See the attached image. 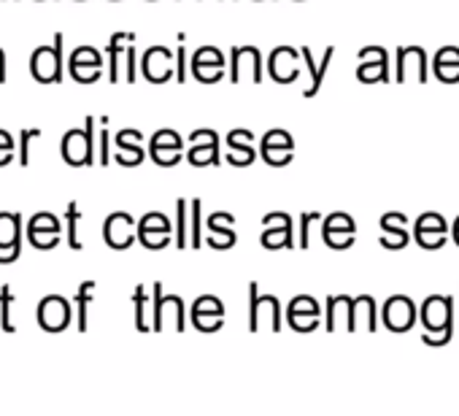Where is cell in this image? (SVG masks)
<instances>
[{"label":"cell","mask_w":459,"mask_h":416,"mask_svg":"<svg viewBox=\"0 0 459 416\" xmlns=\"http://www.w3.org/2000/svg\"><path fill=\"white\" fill-rule=\"evenodd\" d=\"M30 70L41 84L63 82V33H54V46H38L33 52Z\"/></svg>","instance_id":"cell-1"},{"label":"cell","mask_w":459,"mask_h":416,"mask_svg":"<svg viewBox=\"0 0 459 416\" xmlns=\"http://www.w3.org/2000/svg\"><path fill=\"white\" fill-rule=\"evenodd\" d=\"M249 292H251L249 295V330L257 332V330H263L267 325L273 332H279L281 330V306H279V300L273 295H260L257 282L249 284Z\"/></svg>","instance_id":"cell-2"},{"label":"cell","mask_w":459,"mask_h":416,"mask_svg":"<svg viewBox=\"0 0 459 416\" xmlns=\"http://www.w3.org/2000/svg\"><path fill=\"white\" fill-rule=\"evenodd\" d=\"M84 130H68L63 135V160L73 168L95 162V119H84Z\"/></svg>","instance_id":"cell-3"},{"label":"cell","mask_w":459,"mask_h":416,"mask_svg":"<svg viewBox=\"0 0 459 416\" xmlns=\"http://www.w3.org/2000/svg\"><path fill=\"white\" fill-rule=\"evenodd\" d=\"M154 322L152 330H165L168 325H173L178 332L187 328L184 322V300L178 295H162V284L154 282Z\"/></svg>","instance_id":"cell-4"},{"label":"cell","mask_w":459,"mask_h":416,"mask_svg":"<svg viewBox=\"0 0 459 416\" xmlns=\"http://www.w3.org/2000/svg\"><path fill=\"white\" fill-rule=\"evenodd\" d=\"M454 300L451 295H430L421 306V322H424V332L435 335L443 330L454 332Z\"/></svg>","instance_id":"cell-5"},{"label":"cell","mask_w":459,"mask_h":416,"mask_svg":"<svg viewBox=\"0 0 459 416\" xmlns=\"http://www.w3.org/2000/svg\"><path fill=\"white\" fill-rule=\"evenodd\" d=\"M70 303L63 295H46L44 300L38 303V325L46 332H60L70 325Z\"/></svg>","instance_id":"cell-6"},{"label":"cell","mask_w":459,"mask_h":416,"mask_svg":"<svg viewBox=\"0 0 459 416\" xmlns=\"http://www.w3.org/2000/svg\"><path fill=\"white\" fill-rule=\"evenodd\" d=\"M384 325L392 332H408L416 325V308L411 303V298L405 295H394L384 303V314H381Z\"/></svg>","instance_id":"cell-7"},{"label":"cell","mask_w":459,"mask_h":416,"mask_svg":"<svg viewBox=\"0 0 459 416\" xmlns=\"http://www.w3.org/2000/svg\"><path fill=\"white\" fill-rule=\"evenodd\" d=\"M286 322L297 330V332H311V330H316L319 322H322V314H319L316 300L308 298V295H297V298L289 303V308H286Z\"/></svg>","instance_id":"cell-8"},{"label":"cell","mask_w":459,"mask_h":416,"mask_svg":"<svg viewBox=\"0 0 459 416\" xmlns=\"http://www.w3.org/2000/svg\"><path fill=\"white\" fill-rule=\"evenodd\" d=\"M103 238L111 249H127L135 241V222L130 214H125V211L111 214L103 224Z\"/></svg>","instance_id":"cell-9"},{"label":"cell","mask_w":459,"mask_h":416,"mask_svg":"<svg viewBox=\"0 0 459 416\" xmlns=\"http://www.w3.org/2000/svg\"><path fill=\"white\" fill-rule=\"evenodd\" d=\"M263 224L267 227L263 233V246L267 249H279V246H286V249H292L295 241H292V219L281 214V211H273V214H267L263 219Z\"/></svg>","instance_id":"cell-10"},{"label":"cell","mask_w":459,"mask_h":416,"mask_svg":"<svg viewBox=\"0 0 459 416\" xmlns=\"http://www.w3.org/2000/svg\"><path fill=\"white\" fill-rule=\"evenodd\" d=\"M292 149H295L292 135L284 130H270L263 138V157H265V162L273 165V168L286 165V162L292 160Z\"/></svg>","instance_id":"cell-11"},{"label":"cell","mask_w":459,"mask_h":416,"mask_svg":"<svg viewBox=\"0 0 459 416\" xmlns=\"http://www.w3.org/2000/svg\"><path fill=\"white\" fill-rule=\"evenodd\" d=\"M171 60H173V52L165 49V46H152L146 54H143V73L152 84H162L173 76L171 70Z\"/></svg>","instance_id":"cell-12"},{"label":"cell","mask_w":459,"mask_h":416,"mask_svg":"<svg viewBox=\"0 0 459 416\" xmlns=\"http://www.w3.org/2000/svg\"><path fill=\"white\" fill-rule=\"evenodd\" d=\"M368 330L375 332L378 330V319H375V303H373L371 295H359V298H351V332L354 330Z\"/></svg>","instance_id":"cell-13"},{"label":"cell","mask_w":459,"mask_h":416,"mask_svg":"<svg viewBox=\"0 0 459 416\" xmlns=\"http://www.w3.org/2000/svg\"><path fill=\"white\" fill-rule=\"evenodd\" d=\"M346 328L351 330V298L349 295H332L327 300V330Z\"/></svg>","instance_id":"cell-14"},{"label":"cell","mask_w":459,"mask_h":416,"mask_svg":"<svg viewBox=\"0 0 459 416\" xmlns=\"http://www.w3.org/2000/svg\"><path fill=\"white\" fill-rule=\"evenodd\" d=\"M332 52H335V49L329 46L327 52H325V57H322V66L316 68V66H313V60H311V49H308V46H303V49H300V54L306 57L308 70H311V79H313V84H311V87L306 89V98H313V95L319 92V87H322V79H325V73H327L329 60H332Z\"/></svg>","instance_id":"cell-15"},{"label":"cell","mask_w":459,"mask_h":416,"mask_svg":"<svg viewBox=\"0 0 459 416\" xmlns=\"http://www.w3.org/2000/svg\"><path fill=\"white\" fill-rule=\"evenodd\" d=\"M20 214H0V249H11L14 243L22 241V230H20Z\"/></svg>","instance_id":"cell-16"},{"label":"cell","mask_w":459,"mask_h":416,"mask_svg":"<svg viewBox=\"0 0 459 416\" xmlns=\"http://www.w3.org/2000/svg\"><path fill=\"white\" fill-rule=\"evenodd\" d=\"M95 282H81V286H79V295H76V328L81 330V332H84V330L89 328V303H92V298H95V295H92V292H95Z\"/></svg>","instance_id":"cell-17"},{"label":"cell","mask_w":459,"mask_h":416,"mask_svg":"<svg viewBox=\"0 0 459 416\" xmlns=\"http://www.w3.org/2000/svg\"><path fill=\"white\" fill-rule=\"evenodd\" d=\"M125 44H135V36L132 33H116V36H111L109 41V57H111V66H109V82H119L116 76H119V52H122V46Z\"/></svg>","instance_id":"cell-18"},{"label":"cell","mask_w":459,"mask_h":416,"mask_svg":"<svg viewBox=\"0 0 459 416\" xmlns=\"http://www.w3.org/2000/svg\"><path fill=\"white\" fill-rule=\"evenodd\" d=\"M84 66L87 68L103 66V57H100L98 49H92V46H79V49H73V54L68 57V68H84Z\"/></svg>","instance_id":"cell-19"},{"label":"cell","mask_w":459,"mask_h":416,"mask_svg":"<svg viewBox=\"0 0 459 416\" xmlns=\"http://www.w3.org/2000/svg\"><path fill=\"white\" fill-rule=\"evenodd\" d=\"M132 303H135V328L141 332H149L152 322L146 319V303H149V295H146V284L135 286V295H132Z\"/></svg>","instance_id":"cell-20"},{"label":"cell","mask_w":459,"mask_h":416,"mask_svg":"<svg viewBox=\"0 0 459 416\" xmlns=\"http://www.w3.org/2000/svg\"><path fill=\"white\" fill-rule=\"evenodd\" d=\"M65 219H68V246H70L73 252H79V249H81V241H79V219H81V208H79L76 200L68 203Z\"/></svg>","instance_id":"cell-21"},{"label":"cell","mask_w":459,"mask_h":416,"mask_svg":"<svg viewBox=\"0 0 459 416\" xmlns=\"http://www.w3.org/2000/svg\"><path fill=\"white\" fill-rule=\"evenodd\" d=\"M189 162L195 165V168H205V165H214L219 160V144H203V146H197L192 144V149H189Z\"/></svg>","instance_id":"cell-22"},{"label":"cell","mask_w":459,"mask_h":416,"mask_svg":"<svg viewBox=\"0 0 459 416\" xmlns=\"http://www.w3.org/2000/svg\"><path fill=\"white\" fill-rule=\"evenodd\" d=\"M11 306H14L11 284H3L0 286V325L6 332H17V325L11 322Z\"/></svg>","instance_id":"cell-23"},{"label":"cell","mask_w":459,"mask_h":416,"mask_svg":"<svg viewBox=\"0 0 459 416\" xmlns=\"http://www.w3.org/2000/svg\"><path fill=\"white\" fill-rule=\"evenodd\" d=\"M116 162L125 165V168H135L143 162V149L141 144H116Z\"/></svg>","instance_id":"cell-24"},{"label":"cell","mask_w":459,"mask_h":416,"mask_svg":"<svg viewBox=\"0 0 459 416\" xmlns=\"http://www.w3.org/2000/svg\"><path fill=\"white\" fill-rule=\"evenodd\" d=\"M224 68V57L217 46H203L197 49L195 57H192V68Z\"/></svg>","instance_id":"cell-25"},{"label":"cell","mask_w":459,"mask_h":416,"mask_svg":"<svg viewBox=\"0 0 459 416\" xmlns=\"http://www.w3.org/2000/svg\"><path fill=\"white\" fill-rule=\"evenodd\" d=\"M60 222H57V217H52V214H46V211H41V214H36L33 219L27 222V233H57L60 236Z\"/></svg>","instance_id":"cell-26"},{"label":"cell","mask_w":459,"mask_h":416,"mask_svg":"<svg viewBox=\"0 0 459 416\" xmlns=\"http://www.w3.org/2000/svg\"><path fill=\"white\" fill-rule=\"evenodd\" d=\"M189 214H192V230H189V243L200 249V243H203V236H200V230H203V203H200V197L195 200H189V208H187Z\"/></svg>","instance_id":"cell-27"},{"label":"cell","mask_w":459,"mask_h":416,"mask_svg":"<svg viewBox=\"0 0 459 416\" xmlns=\"http://www.w3.org/2000/svg\"><path fill=\"white\" fill-rule=\"evenodd\" d=\"M138 233H171V222L162 214H146L135 227V236Z\"/></svg>","instance_id":"cell-28"},{"label":"cell","mask_w":459,"mask_h":416,"mask_svg":"<svg viewBox=\"0 0 459 416\" xmlns=\"http://www.w3.org/2000/svg\"><path fill=\"white\" fill-rule=\"evenodd\" d=\"M187 208H189V200H178L176 203V219H178V230H176V246L178 249H184V246H189V238H187Z\"/></svg>","instance_id":"cell-29"},{"label":"cell","mask_w":459,"mask_h":416,"mask_svg":"<svg viewBox=\"0 0 459 416\" xmlns=\"http://www.w3.org/2000/svg\"><path fill=\"white\" fill-rule=\"evenodd\" d=\"M181 146H184V141L176 130H160L152 135V149H176V152H181Z\"/></svg>","instance_id":"cell-30"},{"label":"cell","mask_w":459,"mask_h":416,"mask_svg":"<svg viewBox=\"0 0 459 416\" xmlns=\"http://www.w3.org/2000/svg\"><path fill=\"white\" fill-rule=\"evenodd\" d=\"M354 230H357V224L346 214H332L322 224V233H354Z\"/></svg>","instance_id":"cell-31"},{"label":"cell","mask_w":459,"mask_h":416,"mask_svg":"<svg viewBox=\"0 0 459 416\" xmlns=\"http://www.w3.org/2000/svg\"><path fill=\"white\" fill-rule=\"evenodd\" d=\"M224 325V314H192V328L203 332H214Z\"/></svg>","instance_id":"cell-32"},{"label":"cell","mask_w":459,"mask_h":416,"mask_svg":"<svg viewBox=\"0 0 459 416\" xmlns=\"http://www.w3.org/2000/svg\"><path fill=\"white\" fill-rule=\"evenodd\" d=\"M44 132L38 130V128H30V130H22L20 132V165L27 168L30 165V141H36V138H41Z\"/></svg>","instance_id":"cell-33"},{"label":"cell","mask_w":459,"mask_h":416,"mask_svg":"<svg viewBox=\"0 0 459 416\" xmlns=\"http://www.w3.org/2000/svg\"><path fill=\"white\" fill-rule=\"evenodd\" d=\"M192 314H224V306L214 295H200L192 306Z\"/></svg>","instance_id":"cell-34"},{"label":"cell","mask_w":459,"mask_h":416,"mask_svg":"<svg viewBox=\"0 0 459 416\" xmlns=\"http://www.w3.org/2000/svg\"><path fill=\"white\" fill-rule=\"evenodd\" d=\"M416 233H437V236H446V222L440 219L437 214H427L416 222Z\"/></svg>","instance_id":"cell-35"},{"label":"cell","mask_w":459,"mask_h":416,"mask_svg":"<svg viewBox=\"0 0 459 416\" xmlns=\"http://www.w3.org/2000/svg\"><path fill=\"white\" fill-rule=\"evenodd\" d=\"M357 76H359L362 82H378V79L384 82V79H387V63H373V66L365 63V66L357 70Z\"/></svg>","instance_id":"cell-36"},{"label":"cell","mask_w":459,"mask_h":416,"mask_svg":"<svg viewBox=\"0 0 459 416\" xmlns=\"http://www.w3.org/2000/svg\"><path fill=\"white\" fill-rule=\"evenodd\" d=\"M227 162H230V165H235V168H246V165H251V162H254V149H251V146L230 149V154H227Z\"/></svg>","instance_id":"cell-37"},{"label":"cell","mask_w":459,"mask_h":416,"mask_svg":"<svg viewBox=\"0 0 459 416\" xmlns=\"http://www.w3.org/2000/svg\"><path fill=\"white\" fill-rule=\"evenodd\" d=\"M138 241L143 243L146 249H162L171 241V233H138Z\"/></svg>","instance_id":"cell-38"},{"label":"cell","mask_w":459,"mask_h":416,"mask_svg":"<svg viewBox=\"0 0 459 416\" xmlns=\"http://www.w3.org/2000/svg\"><path fill=\"white\" fill-rule=\"evenodd\" d=\"M235 243V233L233 230H217L208 236V246L211 249H230Z\"/></svg>","instance_id":"cell-39"},{"label":"cell","mask_w":459,"mask_h":416,"mask_svg":"<svg viewBox=\"0 0 459 416\" xmlns=\"http://www.w3.org/2000/svg\"><path fill=\"white\" fill-rule=\"evenodd\" d=\"M27 238H30V243H33L36 249H54V246L60 243V236H57V233H27Z\"/></svg>","instance_id":"cell-40"},{"label":"cell","mask_w":459,"mask_h":416,"mask_svg":"<svg viewBox=\"0 0 459 416\" xmlns=\"http://www.w3.org/2000/svg\"><path fill=\"white\" fill-rule=\"evenodd\" d=\"M152 157H154V162H157V165L171 168V165H178L181 152H176V149H152Z\"/></svg>","instance_id":"cell-41"},{"label":"cell","mask_w":459,"mask_h":416,"mask_svg":"<svg viewBox=\"0 0 459 416\" xmlns=\"http://www.w3.org/2000/svg\"><path fill=\"white\" fill-rule=\"evenodd\" d=\"M230 82L233 84H238L241 82V68H243V46H233V52H230Z\"/></svg>","instance_id":"cell-42"},{"label":"cell","mask_w":459,"mask_h":416,"mask_svg":"<svg viewBox=\"0 0 459 416\" xmlns=\"http://www.w3.org/2000/svg\"><path fill=\"white\" fill-rule=\"evenodd\" d=\"M233 224H235V217L227 214V211H221V214H214V217L208 219V233H217V230H233Z\"/></svg>","instance_id":"cell-43"},{"label":"cell","mask_w":459,"mask_h":416,"mask_svg":"<svg viewBox=\"0 0 459 416\" xmlns=\"http://www.w3.org/2000/svg\"><path fill=\"white\" fill-rule=\"evenodd\" d=\"M254 141V132L251 130H233L227 135V146L230 149H241V146H251Z\"/></svg>","instance_id":"cell-44"},{"label":"cell","mask_w":459,"mask_h":416,"mask_svg":"<svg viewBox=\"0 0 459 416\" xmlns=\"http://www.w3.org/2000/svg\"><path fill=\"white\" fill-rule=\"evenodd\" d=\"M195 70V76L203 82V84H214L219 79H224V68H192Z\"/></svg>","instance_id":"cell-45"},{"label":"cell","mask_w":459,"mask_h":416,"mask_svg":"<svg viewBox=\"0 0 459 416\" xmlns=\"http://www.w3.org/2000/svg\"><path fill=\"white\" fill-rule=\"evenodd\" d=\"M322 236L332 249H346V246L354 243V233H322Z\"/></svg>","instance_id":"cell-46"},{"label":"cell","mask_w":459,"mask_h":416,"mask_svg":"<svg viewBox=\"0 0 459 416\" xmlns=\"http://www.w3.org/2000/svg\"><path fill=\"white\" fill-rule=\"evenodd\" d=\"M403 227H405V217L403 214H387L381 219V230L384 233H405Z\"/></svg>","instance_id":"cell-47"},{"label":"cell","mask_w":459,"mask_h":416,"mask_svg":"<svg viewBox=\"0 0 459 416\" xmlns=\"http://www.w3.org/2000/svg\"><path fill=\"white\" fill-rule=\"evenodd\" d=\"M319 219H322L319 211H308V214L300 217V246H303V249H308V233H311L308 227H311V222H319Z\"/></svg>","instance_id":"cell-48"},{"label":"cell","mask_w":459,"mask_h":416,"mask_svg":"<svg viewBox=\"0 0 459 416\" xmlns=\"http://www.w3.org/2000/svg\"><path fill=\"white\" fill-rule=\"evenodd\" d=\"M70 76L79 82V84H92L100 79V68H92V70H81V68H70Z\"/></svg>","instance_id":"cell-49"},{"label":"cell","mask_w":459,"mask_h":416,"mask_svg":"<svg viewBox=\"0 0 459 416\" xmlns=\"http://www.w3.org/2000/svg\"><path fill=\"white\" fill-rule=\"evenodd\" d=\"M176 82L178 84L187 82V49L184 46H178V52H176Z\"/></svg>","instance_id":"cell-50"},{"label":"cell","mask_w":459,"mask_h":416,"mask_svg":"<svg viewBox=\"0 0 459 416\" xmlns=\"http://www.w3.org/2000/svg\"><path fill=\"white\" fill-rule=\"evenodd\" d=\"M381 243H384L387 249H400V246L408 243V236H405V233H381Z\"/></svg>","instance_id":"cell-51"},{"label":"cell","mask_w":459,"mask_h":416,"mask_svg":"<svg viewBox=\"0 0 459 416\" xmlns=\"http://www.w3.org/2000/svg\"><path fill=\"white\" fill-rule=\"evenodd\" d=\"M100 165H111V132L100 130Z\"/></svg>","instance_id":"cell-52"},{"label":"cell","mask_w":459,"mask_h":416,"mask_svg":"<svg viewBox=\"0 0 459 416\" xmlns=\"http://www.w3.org/2000/svg\"><path fill=\"white\" fill-rule=\"evenodd\" d=\"M189 141L197 144V146H203V144H219V138L214 130H195L192 135H189Z\"/></svg>","instance_id":"cell-53"},{"label":"cell","mask_w":459,"mask_h":416,"mask_svg":"<svg viewBox=\"0 0 459 416\" xmlns=\"http://www.w3.org/2000/svg\"><path fill=\"white\" fill-rule=\"evenodd\" d=\"M359 57H362L365 63H387V52H384V49H362Z\"/></svg>","instance_id":"cell-54"},{"label":"cell","mask_w":459,"mask_h":416,"mask_svg":"<svg viewBox=\"0 0 459 416\" xmlns=\"http://www.w3.org/2000/svg\"><path fill=\"white\" fill-rule=\"evenodd\" d=\"M22 254V241L14 243L11 249H0V263H17Z\"/></svg>","instance_id":"cell-55"},{"label":"cell","mask_w":459,"mask_h":416,"mask_svg":"<svg viewBox=\"0 0 459 416\" xmlns=\"http://www.w3.org/2000/svg\"><path fill=\"white\" fill-rule=\"evenodd\" d=\"M125 57H127V82H135V44H127V49H125Z\"/></svg>","instance_id":"cell-56"},{"label":"cell","mask_w":459,"mask_h":416,"mask_svg":"<svg viewBox=\"0 0 459 416\" xmlns=\"http://www.w3.org/2000/svg\"><path fill=\"white\" fill-rule=\"evenodd\" d=\"M130 141L141 144V141H143V132L141 130H122L119 135H116V144H130Z\"/></svg>","instance_id":"cell-57"},{"label":"cell","mask_w":459,"mask_h":416,"mask_svg":"<svg viewBox=\"0 0 459 416\" xmlns=\"http://www.w3.org/2000/svg\"><path fill=\"white\" fill-rule=\"evenodd\" d=\"M446 63H457L459 66V49H443L437 54V66H446Z\"/></svg>","instance_id":"cell-58"},{"label":"cell","mask_w":459,"mask_h":416,"mask_svg":"<svg viewBox=\"0 0 459 416\" xmlns=\"http://www.w3.org/2000/svg\"><path fill=\"white\" fill-rule=\"evenodd\" d=\"M14 146H17L14 138H11L6 130H0V152H14Z\"/></svg>","instance_id":"cell-59"},{"label":"cell","mask_w":459,"mask_h":416,"mask_svg":"<svg viewBox=\"0 0 459 416\" xmlns=\"http://www.w3.org/2000/svg\"><path fill=\"white\" fill-rule=\"evenodd\" d=\"M11 157H14V152H0V168H3V165H8V162H11Z\"/></svg>","instance_id":"cell-60"},{"label":"cell","mask_w":459,"mask_h":416,"mask_svg":"<svg viewBox=\"0 0 459 416\" xmlns=\"http://www.w3.org/2000/svg\"><path fill=\"white\" fill-rule=\"evenodd\" d=\"M454 233H459V219L454 222Z\"/></svg>","instance_id":"cell-61"},{"label":"cell","mask_w":459,"mask_h":416,"mask_svg":"<svg viewBox=\"0 0 459 416\" xmlns=\"http://www.w3.org/2000/svg\"><path fill=\"white\" fill-rule=\"evenodd\" d=\"M454 238H457V243H459V233H454Z\"/></svg>","instance_id":"cell-62"},{"label":"cell","mask_w":459,"mask_h":416,"mask_svg":"<svg viewBox=\"0 0 459 416\" xmlns=\"http://www.w3.org/2000/svg\"><path fill=\"white\" fill-rule=\"evenodd\" d=\"M457 319H459V316H457Z\"/></svg>","instance_id":"cell-63"}]
</instances>
